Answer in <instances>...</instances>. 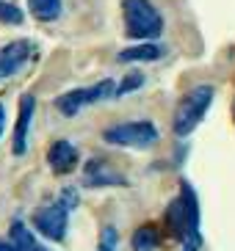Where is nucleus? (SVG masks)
<instances>
[{"instance_id":"obj_6","label":"nucleus","mask_w":235,"mask_h":251,"mask_svg":"<svg viewBox=\"0 0 235 251\" xmlns=\"http://www.w3.org/2000/svg\"><path fill=\"white\" fill-rule=\"evenodd\" d=\"M33 55V45L28 39H17V42H8V45L0 47V80H8L14 77L25 64Z\"/></svg>"},{"instance_id":"obj_12","label":"nucleus","mask_w":235,"mask_h":251,"mask_svg":"<svg viewBox=\"0 0 235 251\" xmlns=\"http://www.w3.org/2000/svg\"><path fill=\"white\" fill-rule=\"evenodd\" d=\"M161 246V232L155 224H141L133 232V251H155Z\"/></svg>"},{"instance_id":"obj_19","label":"nucleus","mask_w":235,"mask_h":251,"mask_svg":"<svg viewBox=\"0 0 235 251\" xmlns=\"http://www.w3.org/2000/svg\"><path fill=\"white\" fill-rule=\"evenodd\" d=\"M199 243H202V240H185L183 251H199Z\"/></svg>"},{"instance_id":"obj_4","label":"nucleus","mask_w":235,"mask_h":251,"mask_svg":"<svg viewBox=\"0 0 235 251\" xmlns=\"http://www.w3.org/2000/svg\"><path fill=\"white\" fill-rule=\"evenodd\" d=\"M114 91H117V83L111 80V77H105V80L94 83V86H88V89H72V91H66V94H61L59 100H56V108H59L64 116H75V113L81 111V108H86V105L111 100Z\"/></svg>"},{"instance_id":"obj_11","label":"nucleus","mask_w":235,"mask_h":251,"mask_svg":"<svg viewBox=\"0 0 235 251\" xmlns=\"http://www.w3.org/2000/svg\"><path fill=\"white\" fill-rule=\"evenodd\" d=\"M163 58V47H158L155 42H141L136 47H127L117 55L119 64H136V61H158Z\"/></svg>"},{"instance_id":"obj_14","label":"nucleus","mask_w":235,"mask_h":251,"mask_svg":"<svg viewBox=\"0 0 235 251\" xmlns=\"http://www.w3.org/2000/svg\"><path fill=\"white\" fill-rule=\"evenodd\" d=\"M30 14L42 20V23H53L61 17V0H28Z\"/></svg>"},{"instance_id":"obj_9","label":"nucleus","mask_w":235,"mask_h":251,"mask_svg":"<svg viewBox=\"0 0 235 251\" xmlns=\"http://www.w3.org/2000/svg\"><path fill=\"white\" fill-rule=\"evenodd\" d=\"M78 160H81L78 147H75L72 141H66V138L53 141L50 149H47V163H50L53 174H69V171H75Z\"/></svg>"},{"instance_id":"obj_21","label":"nucleus","mask_w":235,"mask_h":251,"mask_svg":"<svg viewBox=\"0 0 235 251\" xmlns=\"http://www.w3.org/2000/svg\"><path fill=\"white\" fill-rule=\"evenodd\" d=\"M3 127H6V108L0 105V135H3Z\"/></svg>"},{"instance_id":"obj_5","label":"nucleus","mask_w":235,"mask_h":251,"mask_svg":"<svg viewBox=\"0 0 235 251\" xmlns=\"http://www.w3.org/2000/svg\"><path fill=\"white\" fill-rule=\"evenodd\" d=\"M33 229H36L39 235H44L47 240H56L61 243L66 237V224H69V210H66L61 201L56 204H47V207H39L33 218H30Z\"/></svg>"},{"instance_id":"obj_3","label":"nucleus","mask_w":235,"mask_h":251,"mask_svg":"<svg viewBox=\"0 0 235 251\" xmlns=\"http://www.w3.org/2000/svg\"><path fill=\"white\" fill-rule=\"evenodd\" d=\"M103 141L114 147H133V149H147L158 144V127L147 119L139 122H119V125L103 130Z\"/></svg>"},{"instance_id":"obj_10","label":"nucleus","mask_w":235,"mask_h":251,"mask_svg":"<svg viewBox=\"0 0 235 251\" xmlns=\"http://www.w3.org/2000/svg\"><path fill=\"white\" fill-rule=\"evenodd\" d=\"M180 201L185 210V221H188V240H199V201L197 193L188 182H180Z\"/></svg>"},{"instance_id":"obj_13","label":"nucleus","mask_w":235,"mask_h":251,"mask_svg":"<svg viewBox=\"0 0 235 251\" xmlns=\"http://www.w3.org/2000/svg\"><path fill=\"white\" fill-rule=\"evenodd\" d=\"M8 237H11V243H14L17 251H47V249H42V246L36 243V237L30 235V229L25 226L22 221H14V224H11V232H8Z\"/></svg>"},{"instance_id":"obj_17","label":"nucleus","mask_w":235,"mask_h":251,"mask_svg":"<svg viewBox=\"0 0 235 251\" xmlns=\"http://www.w3.org/2000/svg\"><path fill=\"white\" fill-rule=\"evenodd\" d=\"M25 17H22V11L14 6V3H6V0H0V23L6 25H20Z\"/></svg>"},{"instance_id":"obj_18","label":"nucleus","mask_w":235,"mask_h":251,"mask_svg":"<svg viewBox=\"0 0 235 251\" xmlns=\"http://www.w3.org/2000/svg\"><path fill=\"white\" fill-rule=\"evenodd\" d=\"M59 201L66 207V210H75V207H78V191H75V188H64Z\"/></svg>"},{"instance_id":"obj_7","label":"nucleus","mask_w":235,"mask_h":251,"mask_svg":"<svg viewBox=\"0 0 235 251\" xmlns=\"http://www.w3.org/2000/svg\"><path fill=\"white\" fill-rule=\"evenodd\" d=\"M83 185L86 188H111V185L122 188V185H127V177L114 171L103 157H91L83 169Z\"/></svg>"},{"instance_id":"obj_2","label":"nucleus","mask_w":235,"mask_h":251,"mask_svg":"<svg viewBox=\"0 0 235 251\" xmlns=\"http://www.w3.org/2000/svg\"><path fill=\"white\" fill-rule=\"evenodd\" d=\"M122 14H125V33L130 39L152 42L163 33V17L149 0H125Z\"/></svg>"},{"instance_id":"obj_16","label":"nucleus","mask_w":235,"mask_h":251,"mask_svg":"<svg viewBox=\"0 0 235 251\" xmlns=\"http://www.w3.org/2000/svg\"><path fill=\"white\" fill-rule=\"evenodd\" d=\"M117 246H119L117 226H103V232H100V243H97V251H117Z\"/></svg>"},{"instance_id":"obj_8","label":"nucleus","mask_w":235,"mask_h":251,"mask_svg":"<svg viewBox=\"0 0 235 251\" xmlns=\"http://www.w3.org/2000/svg\"><path fill=\"white\" fill-rule=\"evenodd\" d=\"M33 111H36V97L22 94L20 97V113H17V125H14V144H11V152L17 157L28 152V130H30Z\"/></svg>"},{"instance_id":"obj_15","label":"nucleus","mask_w":235,"mask_h":251,"mask_svg":"<svg viewBox=\"0 0 235 251\" xmlns=\"http://www.w3.org/2000/svg\"><path fill=\"white\" fill-rule=\"evenodd\" d=\"M141 86H144V75L141 72H130L122 77V83L117 86V91H114V97H125V94H133V91H139Z\"/></svg>"},{"instance_id":"obj_20","label":"nucleus","mask_w":235,"mask_h":251,"mask_svg":"<svg viewBox=\"0 0 235 251\" xmlns=\"http://www.w3.org/2000/svg\"><path fill=\"white\" fill-rule=\"evenodd\" d=\"M0 251H17L11 240H0Z\"/></svg>"},{"instance_id":"obj_1","label":"nucleus","mask_w":235,"mask_h":251,"mask_svg":"<svg viewBox=\"0 0 235 251\" xmlns=\"http://www.w3.org/2000/svg\"><path fill=\"white\" fill-rule=\"evenodd\" d=\"M210 102H213V86H194L191 91H185L175 108V116H172L175 135H180V138L191 135L197 125L205 119Z\"/></svg>"}]
</instances>
